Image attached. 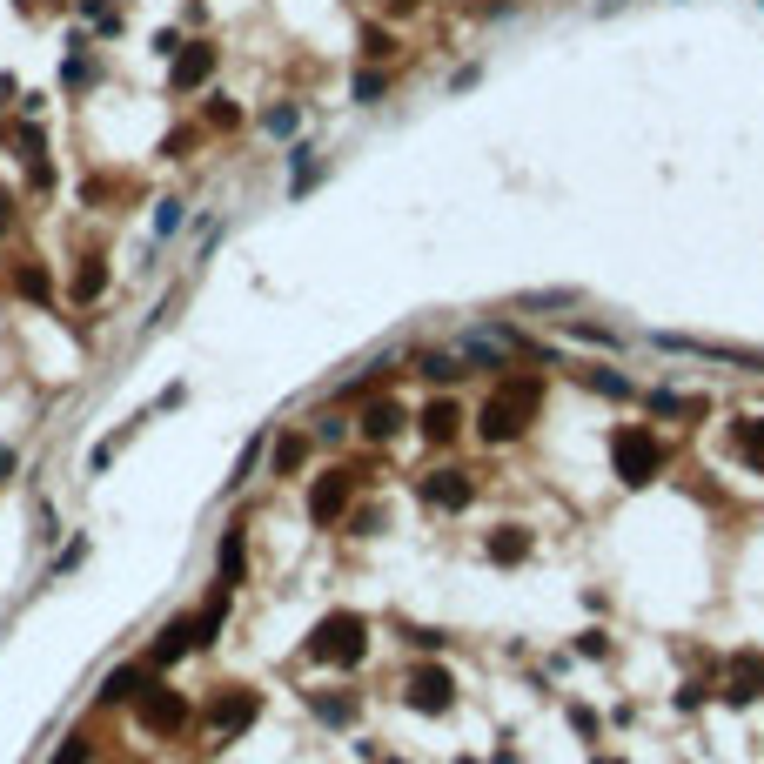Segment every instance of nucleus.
I'll use <instances>...</instances> for the list:
<instances>
[{"mask_svg": "<svg viewBox=\"0 0 764 764\" xmlns=\"http://www.w3.org/2000/svg\"><path fill=\"white\" fill-rule=\"evenodd\" d=\"M349 496H356V476H349V470L315 476V490H309V517H315V523H336L342 510H349Z\"/></svg>", "mask_w": 764, "mask_h": 764, "instance_id": "20e7f679", "label": "nucleus"}, {"mask_svg": "<svg viewBox=\"0 0 764 764\" xmlns=\"http://www.w3.org/2000/svg\"><path fill=\"white\" fill-rule=\"evenodd\" d=\"M664 349L684 356H711V362H738V369H764V349H731V342H704V336H657Z\"/></svg>", "mask_w": 764, "mask_h": 764, "instance_id": "39448f33", "label": "nucleus"}, {"mask_svg": "<svg viewBox=\"0 0 764 764\" xmlns=\"http://www.w3.org/2000/svg\"><path fill=\"white\" fill-rule=\"evenodd\" d=\"M403 423H409L403 403H369V409H362V436H376V443H382V436H396Z\"/></svg>", "mask_w": 764, "mask_h": 764, "instance_id": "9b49d317", "label": "nucleus"}, {"mask_svg": "<svg viewBox=\"0 0 764 764\" xmlns=\"http://www.w3.org/2000/svg\"><path fill=\"white\" fill-rule=\"evenodd\" d=\"M362 644H369V624H362L356 610H336V617H322L309 637V657H322V664H356Z\"/></svg>", "mask_w": 764, "mask_h": 764, "instance_id": "f03ea898", "label": "nucleus"}, {"mask_svg": "<svg viewBox=\"0 0 764 764\" xmlns=\"http://www.w3.org/2000/svg\"><path fill=\"white\" fill-rule=\"evenodd\" d=\"M450 671H443V664H423V671L409 677V704H416V711H450Z\"/></svg>", "mask_w": 764, "mask_h": 764, "instance_id": "6e6552de", "label": "nucleus"}, {"mask_svg": "<svg viewBox=\"0 0 764 764\" xmlns=\"http://www.w3.org/2000/svg\"><path fill=\"white\" fill-rule=\"evenodd\" d=\"M523 550H530V537H523V530H496V537H490V557L496 563H517Z\"/></svg>", "mask_w": 764, "mask_h": 764, "instance_id": "2eb2a0df", "label": "nucleus"}, {"mask_svg": "<svg viewBox=\"0 0 764 764\" xmlns=\"http://www.w3.org/2000/svg\"><path fill=\"white\" fill-rule=\"evenodd\" d=\"M222 577H228V584L242 577V530H228V537H222Z\"/></svg>", "mask_w": 764, "mask_h": 764, "instance_id": "a211bd4d", "label": "nucleus"}, {"mask_svg": "<svg viewBox=\"0 0 764 764\" xmlns=\"http://www.w3.org/2000/svg\"><path fill=\"white\" fill-rule=\"evenodd\" d=\"M738 456L764 476V416H738Z\"/></svg>", "mask_w": 764, "mask_h": 764, "instance_id": "ddd939ff", "label": "nucleus"}, {"mask_svg": "<svg viewBox=\"0 0 764 764\" xmlns=\"http://www.w3.org/2000/svg\"><path fill=\"white\" fill-rule=\"evenodd\" d=\"M577 376H584L590 389H604V396H630V382H624V376H604V369H577Z\"/></svg>", "mask_w": 764, "mask_h": 764, "instance_id": "aec40b11", "label": "nucleus"}, {"mask_svg": "<svg viewBox=\"0 0 764 764\" xmlns=\"http://www.w3.org/2000/svg\"><path fill=\"white\" fill-rule=\"evenodd\" d=\"M382 94V74H356V101H376Z\"/></svg>", "mask_w": 764, "mask_h": 764, "instance_id": "a878e982", "label": "nucleus"}, {"mask_svg": "<svg viewBox=\"0 0 764 764\" xmlns=\"http://www.w3.org/2000/svg\"><path fill=\"white\" fill-rule=\"evenodd\" d=\"M470 496H476V483H470L463 470H436V476H423V503H429V510H463Z\"/></svg>", "mask_w": 764, "mask_h": 764, "instance_id": "0eeeda50", "label": "nucleus"}, {"mask_svg": "<svg viewBox=\"0 0 764 764\" xmlns=\"http://www.w3.org/2000/svg\"><path fill=\"white\" fill-rule=\"evenodd\" d=\"M101 697H141V677H135V671H114V677H108V691H101Z\"/></svg>", "mask_w": 764, "mask_h": 764, "instance_id": "412c9836", "label": "nucleus"}, {"mask_svg": "<svg viewBox=\"0 0 764 764\" xmlns=\"http://www.w3.org/2000/svg\"><path fill=\"white\" fill-rule=\"evenodd\" d=\"M302 456H309V443H302V436H282V443H275V470L289 476L295 463H302Z\"/></svg>", "mask_w": 764, "mask_h": 764, "instance_id": "f3484780", "label": "nucleus"}, {"mask_svg": "<svg viewBox=\"0 0 764 764\" xmlns=\"http://www.w3.org/2000/svg\"><path fill=\"white\" fill-rule=\"evenodd\" d=\"M456 429H463V409H456V403H429L423 409V436H429V443H450Z\"/></svg>", "mask_w": 764, "mask_h": 764, "instance_id": "f8f14e48", "label": "nucleus"}, {"mask_svg": "<svg viewBox=\"0 0 764 764\" xmlns=\"http://www.w3.org/2000/svg\"><path fill=\"white\" fill-rule=\"evenodd\" d=\"M255 718V697H222V704H215V724H222V731H242V724Z\"/></svg>", "mask_w": 764, "mask_h": 764, "instance_id": "4468645a", "label": "nucleus"}, {"mask_svg": "<svg viewBox=\"0 0 764 764\" xmlns=\"http://www.w3.org/2000/svg\"><path fill=\"white\" fill-rule=\"evenodd\" d=\"M208 74H215V47H188L175 61V88H202Z\"/></svg>", "mask_w": 764, "mask_h": 764, "instance_id": "9d476101", "label": "nucleus"}, {"mask_svg": "<svg viewBox=\"0 0 764 764\" xmlns=\"http://www.w3.org/2000/svg\"><path fill=\"white\" fill-rule=\"evenodd\" d=\"M0 228H7V215H0Z\"/></svg>", "mask_w": 764, "mask_h": 764, "instance_id": "bb28decb", "label": "nucleus"}, {"mask_svg": "<svg viewBox=\"0 0 764 764\" xmlns=\"http://www.w3.org/2000/svg\"><path fill=\"white\" fill-rule=\"evenodd\" d=\"M54 764H88V744H81V738H68L61 751H54Z\"/></svg>", "mask_w": 764, "mask_h": 764, "instance_id": "5701e85b", "label": "nucleus"}, {"mask_svg": "<svg viewBox=\"0 0 764 764\" xmlns=\"http://www.w3.org/2000/svg\"><path fill=\"white\" fill-rule=\"evenodd\" d=\"M135 711H141V724H148V731H181V724H188V704H181V691H141Z\"/></svg>", "mask_w": 764, "mask_h": 764, "instance_id": "423d86ee", "label": "nucleus"}, {"mask_svg": "<svg viewBox=\"0 0 764 764\" xmlns=\"http://www.w3.org/2000/svg\"><path fill=\"white\" fill-rule=\"evenodd\" d=\"M269 135H295V108H275L269 114Z\"/></svg>", "mask_w": 764, "mask_h": 764, "instance_id": "393cba45", "label": "nucleus"}, {"mask_svg": "<svg viewBox=\"0 0 764 764\" xmlns=\"http://www.w3.org/2000/svg\"><path fill=\"white\" fill-rule=\"evenodd\" d=\"M21 295H34V302H41V295H47V275L41 269H21Z\"/></svg>", "mask_w": 764, "mask_h": 764, "instance_id": "b1692460", "label": "nucleus"}, {"mask_svg": "<svg viewBox=\"0 0 764 764\" xmlns=\"http://www.w3.org/2000/svg\"><path fill=\"white\" fill-rule=\"evenodd\" d=\"M657 470H664V443H657L651 429H624L617 436V476L624 483H651Z\"/></svg>", "mask_w": 764, "mask_h": 764, "instance_id": "7ed1b4c3", "label": "nucleus"}, {"mask_svg": "<svg viewBox=\"0 0 764 764\" xmlns=\"http://www.w3.org/2000/svg\"><path fill=\"white\" fill-rule=\"evenodd\" d=\"M101 289H108V269H101V262H88V269L74 275V302H94Z\"/></svg>", "mask_w": 764, "mask_h": 764, "instance_id": "dca6fc26", "label": "nucleus"}, {"mask_svg": "<svg viewBox=\"0 0 764 764\" xmlns=\"http://www.w3.org/2000/svg\"><path fill=\"white\" fill-rule=\"evenodd\" d=\"M315 711H322L329 724H349V704H342V697H315Z\"/></svg>", "mask_w": 764, "mask_h": 764, "instance_id": "4be33fe9", "label": "nucleus"}, {"mask_svg": "<svg viewBox=\"0 0 764 764\" xmlns=\"http://www.w3.org/2000/svg\"><path fill=\"white\" fill-rule=\"evenodd\" d=\"M423 376L429 382H456V376H463V362H456V356H423Z\"/></svg>", "mask_w": 764, "mask_h": 764, "instance_id": "6ab92c4d", "label": "nucleus"}, {"mask_svg": "<svg viewBox=\"0 0 764 764\" xmlns=\"http://www.w3.org/2000/svg\"><path fill=\"white\" fill-rule=\"evenodd\" d=\"M181 651H195V617H175V624L155 637V651H148V657H155V664H175Z\"/></svg>", "mask_w": 764, "mask_h": 764, "instance_id": "1a4fd4ad", "label": "nucleus"}, {"mask_svg": "<svg viewBox=\"0 0 764 764\" xmlns=\"http://www.w3.org/2000/svg\"><path fill=\"white\" fill-rule=\"evenodd\" d=\"M530 409H537V382H530V376H510L490 403H483V416H476V423H483V436H490V443H510V436H523V416H530Z\"/></svg>", "mask_w": 764, "mask_h": 764, "instance_id": "f257e3e1", "label": "nucleus"}]
</instances>
